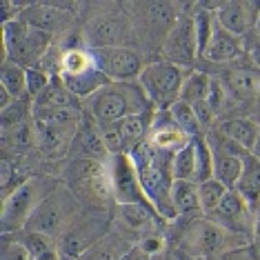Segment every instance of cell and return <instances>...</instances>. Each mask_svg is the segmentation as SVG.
I'll return each instance as SVG.
<instances>
[{
	"instance_id": "cell-1",
	"label": "cell",
	"mask_w": 260,
	"mask_h": 260,
	"mask_svg": "<svg viewBox=\"0 0 260 260\" xmlns=\"http://www.w3.org/2000/svg\"><path fill=\"white\" fill-rule=\"evenodd\" d=\"M138 171V178L143 182V189L156 211L160 214L162 220L176 218L174 205H171V185H174V174H171V160L174 153L156 149L149 140L138 145L129 153Z\"/></svg>"
},
{
	"instance_id": "cell-2",
	"label": "cell",
	"mask_w": 260,
	"mask_h": 260,
	"mask_svg": "<svg viewBox=\"0 0 260 260\" xmlns=\"http://www.w3.org/2000/svg\"><path fill=\"white\" fill-rule=\"evenodd\" d=\"M151 107L140 82H109L87 100V114L98 122V127L116 125L127 116L151 111Z\"/></svg>"
},
{
	"instance_id": "cell-3",
	"label": "cell",
	"mask_w": 260,
	"mask_h": 260,
	"mask_svg": "<svg viewBox=\"0 0 260 260\" xmlns=\"http://www.w3.org/2000/svg\"><path fill=\"white\" fill-rule=\"evenodd\" d=\"M51 36L27 27L22 20L3 22V62H18L25 69H31L49 49Z\"/></svg>"
},
{
	"instance_id": "cell-4",
	"label": "cell",
	"mask_w": 260,
	"mask_h": 260,
	"mask_svg": "<svg viewBox=\"0 0 260 260\" xmlns=\"http://www.w3.org/2000/svg\"><path fill=\"white\" fill-rule=\"evenodd\" d=\"M187 72L182 67H176L167 60L145 64L143 74H140V87L151 100L153 107L169 109L176 100H180V89L185 82Z\"/></svg>"
},
{
	"instance_id": "cell-5",
	"label": "cell",
	"mask_w": 260,
	"mask_h": 260,
	"mask_svg": "<svg viewBox=\"0 0 260 260\" xmlns=\"http://www.w3.org/2000/svg\"><path fill=\"white\" fill-rule=\"evenodd\" d=\"M76 220V203L67 191L47 193L34 209L31 218L27 220L25 229L29 232H40L47 236H60L67 232V227Z\"/></svg>"
},
{
	"instance_id": "cell-6",
	"label": "cell",
	"mask_w": 260,
	"mask_h": 260,
	"mask_svg": "<svg viewBox=\"0 0 260 260\" xmlns=\"http://www.w3.org/2000/svg\"><path fill=\"white\" fill-rule=\"evenodd\" d=\"M67 187H72L78 196L89 198L91 203H107L111 193V180L107 162L98 160H69L67 165Z\"/></svg>"
},
{
	"instance_id": "cell-7",
	"label": "cell",
	"mask_w": 260,
	"mask_h": 260,
	"mask_svg": "<svg viewBox=\"0 0 260 260\" xmlns=\"http://www.w3.org/2000/svg\"><path fill=\"white\" fill-rule=\"evenodd\" d=\"M107 169L111 180V193H114V200L118 205H151L129 153L109 156Z\"/></svg>"
},
{
	"instance_id": "cell-8",
	"label": "cell",
	"mask_w": 260,
	"mask_h": 260,
	"mask_svg": "<svg viewBox=\"0 0 260 260\" xmlns=\"http://www.w3.org/2000/svg\"><path fill=\"white\" fill-rule=\"evenodd\" d=\"M89 51L96 67L111 82H134L145 69L143 58L132 47H98Z\"/></svg>"
},
{
	"instance_id": "cell-9",
	"label": "cell",
	"mask_w": 260,
	"mask_h": 260,
	"mask_svg": "<svg viewBox=\"0 0 260 260\" xmlns=\"http://www.w3.org/2000/svg\"><path fill=\"white\" fill-rule=\"evenodd\" d=\"M43 198L45 196H40V182L36 178L22 180L18 189H14L7 198H3V232H22Z\"/></svg>"
},
{
	"instance_id": "cell-10",
	"label": "cell",
	"mask_w": 260,
	"mask_h": 260,
	"mask_svg": "<svg viewBox=\"0 0 260 260\" xmlns=\"http://www.w3.org/2000/svg\"><path fill=\"white\" fill-rule=\"evenodd\" d=\"M107 220L103 216H87V218H76L67 227L60 238H58V249L64 258H82L93 245H98L105 236Z\"/></svg>"
},
{
	"instance_id": "cell-11",
	"label": "cell",
	"mask_w": 260,
	"mask_h": 260,
	"mask_svg": "<svg viewBox=\"0 0 260 260\" xmlns=\"http://www.w3.org/2000/svg\"><path fill=\"white\" fill-rule=\"evenodd\" d=\"M162 56L165 60L176 64V67H191L198 58V45H196V31H193V16L182 14L178 22L171 27L169 34H165L162 40Z\"/></svg>"
},
{
	"instance_id": "cell-12",
	"label": "cell",
	"mask_w": 260,
	"mask_h": 260,
	"mask_svg": "<svg viewBox=\"0 0 260 260\" xmlns=\"http://www.w3.org/2000/svg\"><path fill=\"white\" fill-rule=\"evenodd\" d=\"M229 234L224 227H220L218 222L209 220L205 216L191 218L187 224V234H185V247L189 253L193 256H216L227 247Z\"/></svg>"
},
{
	"instance_id": "cell-13",
	"label": "cell",
	"mask_w": 260,
	"mask_h": 260,
	"mask_svg": "<svg viewBox=\"0 0 260 260\" xmlns=\"http://www.w3.org/2000/svg\"><path fill=\"white\" fill-rule=\"evenodd\" d=\"M67 156L72 160H98V162H107L109 153L103 140V129L98 127V122L87 114V118H82V122L76 129L72 143H69Z\"/></svg>"
},
{
	"instance_id": "cell-14",
	"label": "cell",
	"mask_w": 260,
	"mask_h": 260,
	"mask_svg": "<svg viewBox=\"0 0 260 260\" xmlns=\"http://www.w3.org/2000/svg\"><path fill=\"white\" fill-rule=\"evenodd\" d=\"M209 220L218 222L220 227H224L229 234H238V232H247L253 229V211L251 205L240 196L236 189H229L227 196L222 198V203L216 207V211H211Z\"/></svg>"
},
{
	"instance_id": "cell-15",
	"label": "cell",
	"mask_w": 260,
	"mask_h": 260,
	"mask_svg": "<svg viewBox=\"0 0 260 260\" xmlns=\"http://www.w3.org/2000/svg\"><path fill=\"white\" fill-rule=\"evenodd\" d=\"M260 16V3H220V7L216 9V20L224 31L234 34V36H247L253 29Z\"/></svg>"
},
{
	"instance_id": "cell-16",
	"label": "cell",
	"mask_w": 260,
	"mask_h": 260,
	"mask_svg": "<svg viewBox=\"0 0 260 260\" xmlns=\"http://www.w3.org/2000/svg\"><path fill=\"white\" fill-rule=\"evenodd\" d=\"M125 38H129L127 22L111 18V16H100V18L91 20L85 34L89 49H98V47H125L122 45Z\"/></svg>"
},
{
	"instance_id": "cell-17",
	"label": "cell",
	"mask_w": 260,
	"mask_h": 260,
	"mask_svg": "<svg viewBox=\"0 0 260 260\" xmlns=\"http://www.w3.org/2000/svg\"><path fill=\"white\" fill-rule=\"evenodd\" d=\"M147 140H149L156 149L167 151V153H176L191 138H189L182 129L176 127V122L171 120L167 109H160L156 116H153V125H151V132H149V138Z\"/></svg>"
},
{
	"instance_id": "cell-18",
	"label": "cell",
	"mask_w": 260,
	"mask_h": 260,
	"mask_svg": "<svg viewBox=\"0 0 260 260\" xmlns=\"http://www.w3.org/2000/svg\"><path fill=\"white\" fill-rule=\"evenodd\" d=\"M18 20H22L27 27L36 29V31L54 36L56 31L64 29V25H67V20H69V14L58 9V5L36 3V5H27Z\"/></svg>"
},
{
	"instance_id": "cell-19",
	"label": "cell",
	"mask_w": 260,
	"mask_h": 260,
	"mask_svg": "<svg viewBox=\"0 0 260 260\" xmlns=\"http://www.w3.org/2000/svg\"><path fill=\"white\" fill-rule=\"evenodd\" d=\"M153 116L151 111H145V114H134V116H127L122 120L116 122V129L120 134L122 143H125V151L132 153L138 145H143L147 138H149V132H151V125H153Z\"/></svg>"
},
{
	"instance_id": "cell-20",
	"label": "cell",
	"mask_w": 260,
	"mask_h": 260,
	"mask_svg": "<svg viewBox=\"0 0 260 260\" xmlns=\"http://www.w3.org/2000/svg\"><path fill=\"white\" fill-rule=\"evenodd\" d=\"M60 76V74H58ZM62 82H64V87H67L69 91L74 93L76 98H87L89 100L93 93H98L103 87H107L109 85V78L105 76L100 69L93 64V67L89 69H85V72H80V74H72V76H60Z\"/></svg>"
},
{
	"instance_id": "cell-21",
	"label": "cell",
	"mask_w": 260,
	"mask_h": 260,
	"mask_svg": "<svg viewBox=\"0 0 260 260\" xmlns=\"http://www.w3.org/2000/svg\"><path fill=\"white\" fill-rule=\"evenodd\" d=\"M242 49H245V47H242V38L224 31V29L218 25L214 31V38H211V43L205 51V58L211 62H232L242 54Z\"/></svg>"
},
{
	"instance_id": "cell-22",
	"label": "cell",
	"mask_w": 260,
	"mask_h": 260,
	"mask_svg": "<svg viewBox=\"0 0 260 260\" xmlns=\"http://www.w3.org/2000/svg\"><path fill=\"white\" fill-rule=\"evenodd\" d=\"M224 138H229L232 143H236L238 147H242L245 151H251L253 145L258 143L260 138V125L251 118H232V120L222 122L218 127Z\"/></svg>"
},
{
	"instance_id": "cell-23",
	"label": "cell",
	"mask_w": 260,
	"mask_h": 260,
	"mask_svg": "<svg viewBox=\"0 0 260 260\" xmlns=\"http://www.w3.org/2000/svg\"><path fill=\"white\" fill-rule=\"evenodd\" d=\"M171 205H174L178 216H203L196 182L174 180V185H171Z\"/></svg>"
},
{
	"instance_id": "cell-24",
	"label": "cell",
	"mask_w": 260,
	"mask_h": 260,
	"mask_svg": "<svg viewBox=\"0 0 260 260\" xmlns=\"http://www.w3.org/2000/svg\"><path fill=\"white\" fill-rule=\"evenodd\" d=\"M36 107H51V109H82L80 98H76L72 91L64 87L60 76H54L49 87L34 100Z\"/></svg>"
},
{
	"instance_id": "cell-25",
	"label": "cell",
	"mask_w": 260,
	"mask_h": 260,
	"mask_svg": "<svg viewBox=\"0 0 260 260\" xmlns=\"http://www.w3.org/2000/svg\"><path fill=\"white\" fill-rule=\"evenodd\" d=\"M236 191L251 207L260 203V160L251 156V151L242 158V176L236 185Z\"/></svg>"
},
{
	"instance_id": "cell-26",
	"label": "cell",
	"mask_w": 260,
	"mask_h": 260,
	"mask_svg": "<svg viewBox=\"0 0 260 260\" xmlns=\"http://www.w3.org/2000/svg\"><path fill=\"white\" fill-rule=\"evenodd\" d=\"M0 87L7 89L16 100L27 98V69L18 62H0Z\"/></svg>"
},
{
	"instance_id": "cell-27",
	"label": "cell",
	"mask_w": 260,
	"mask_h": 260,
	"mask_svg": "<svg viewBox=\"0 0 260 260\" xmlns=\"http://www.w3.org/2000/svg\"><path fill=\"white\" fill-rule=\"evenodd\" d=\"M218 27L216 20V11L198 5L196 14H193V31H196V45H198V56H205L207 47H209L211 38H214V31Z\"/></svg>"
},
{
	"instance_id": "cell-28",
	"label": "cell",
	"mask_w": 260,
	"mask_h": 260,
	"mask_svg": "<svg viewBox=\"0 0 260 260\" xmlns=\"http://www.w3.org/2000/svg\"><path fill=\"white\" fill-rule=\"evenodd\" d=\"M211 87V76L205 72H187L185 82H182V89H180V100L193 105L200 103V100H207V93H209Z\"/></svg>"
},
{
	"instance_id": "cell-29",
	"label": "cell",
	"mask_w": 260,
	"mask_h": 260,
	"mask_svg": "<svg viewBox=\"0 0 260 260\" xmlns=\"http://www.w3.org/2000/svg\"><path fill=\"white\" fill-rule=\"evenodd\" d=\"M227 85L242 98H253L260 96V74L251 72V69L238 67L227 76Z\"/></svg>"
},
{
	"instance_id": "cell-30",
	"label": "cell",
	"mask_w": 260,
	"mask_h": 260,
	"mask_svg": "<svg viewBox=\"0 0 260 260\" xmlns=\"http://www.w3.org/2000/svg\"><path fill=\"white\" fill-rule=\"evenodd\" d=\"M196 145V174H193V182H207L214 178V149H211L209 140L205 136H196L193 138Z\"/></svg>"
},
{
	"instance_id": "cell-31",
	"label": "cell",
	"mask_w": 260,
	"mask_h": 260,
	"mask_svg": "<svg viewBox=\"0 0 260 260\" xmlns=\"http://www.w3.org/2000/svg\"><path fill=\"white\" fill-rule=\"evenodd\" d=\"M120 207V218L129 229H145L151 227L156 218L160 214L156 211V207L151 205H118Z\"/></svg>"
},
{
	"instance_id": "cell-32",
	"label": "cell",
	"mask_w": 260,
	"mask_h": 260,
	"mask_svg": "<svg viewBox=\"0 0 260 260\" xmlns=\"http://www.w3.org/2000/svg\"><path fill=\"white\" fill-rule=\"evenodd\" d=\"M171 120L176 122V127L182 129L189 138H196V136H200V125H198V118H196V111H193V105L185 103V100H176L174 105L167 109Z\"/></svg>"
},
{
	"instance_id": "cell-33",
	"label": "cell",
	"mask_w": 260,
	"mask_h": 260,
	"mask_svg": "<svg viewBox=\"0 0 260 260\" xmlns=\"http://www.w3.org/2000/svg\"><path fill=\"white\" fill-rule=\"evenodd\" d=\"M171 174H174V180H193V174H196V145H193V138L182 149L174 153Z\"/></svg>"
},
{
	"instance_id": "cell-34",
	"label": "cell",
	"mask_w": 260,
	"mask_h": 260,
	"mask_svg": "<svg viewBox=\"0 0 260 260\" xmlns=\"http://www.w3.org/2000/svg\"><path fill=\"white\" fill-rule=\"evenodd\" d=\"M3 140H5V147H9L14 151L31 149L36 145V122L29 120L14 129H7V132H3Z\"/></svg>"
},
{
	"instance_id": "cell-35",
	"label": "cell",
	"mask_w": 260,
	"mask_h": 260,
	"mask_svg": "<svg viewBox=\"0 0 260 260\" xmlns=\"http://www.w3.org/2000/svg\"><path fill=\"white\" fill-rule=\"evenodd\" d=\"M14 240H18L20 245H25V247H27V251L34 256V260L40 258V256H45L47 251H54V249H58L51 236L40 234V232H29V229L16 232V234H14Z\"/></svg>"
},
{
	"instance_id": "cell-36",
	"label": "cell",
	"mask_w": 260,
	"mask_h": 260,
	"mask_svg": "<svg viewBox=\"0 0 260 260\" xmlns=\"http://www.w3.org/2000/svg\"><path fill=\"white\" fill-rule=\"evenodd\" d=\"M29 100H31V98L16 100L11 107L0 111V127H3V132L18 127V125H22V122L34 120V105H29ZM31 103H34V100H31Z\"/></svg>"
},
{
	"instance_id": "cell-37",
	"label": "cell",
	"mask_w": 260,
	"mask_h": 260,
	"mask_svg": "<svg viewBox=\"0 0 260 260\" xmlns=\"http://www.w3.org/2000/svg\"><path fill=\"white\" fill-rule=\"evenodd\" d=\"M227 191L229 189L216 178H211L207 182H200L198 185V196H200V209H203V216H209L211 211H216V207L222 203V198L227 196Z\"/></svg>"
},
{
	"instance_id": "cell-38",
	"label": "cell",
	"mask_w": 260,
	"mask_h": 260,
	"mask_svg": "<svg viewBox=\"0 0 260 260\" xmlns=\"http://www.w3.org/2000/svg\"><path fill=\"white\" fill-rule=\"evenodd\" d=\"M49 82H51V76L43 72V69H38V67L27 69V98L36 100L49 87Z\"/></svg>"
},
{
	"instance_id": "cell-39",
	"label": "cell",
	"mask_w": 260,
	"mask_h": 260,
	"mask_svg": "<svg viewBox=\"0 0 260 260\" xmlns=\"http://www.w3.org/2000/svg\"><path fill=\"white\" fill-rule=\"evenodd\" d=\"M118 242L116 240H100L98 245H93L89 251L82 256V260H122L120 249H116Z\"/></svg>"
},
{
	"instance_id": "cell-40",
	"label": "cell",
	"mask_w": 260,
	"mask_h": 260,
	"mask_svg": "<svg viewBox=\"0 0 260 260\" xmlns=\"http://www.w3.org/2000/svg\"><path fill=\"white\" fill-rule=\"evenodd\" d=\"M207 103L211 105V109L216 114H220L227 105V85L216 78H211V87H209V93H207Z\"/></svg>"
},
{
	"instance_id": "cell-41",
	"label": "cell",
	"mask_w": 260,
	"mask_h": 260,
	"mask_svg": "<svg viewBox=\"0 0 260 260\" xmlns=\"http://www.w3.org/2000/svg\"><path fill=\"white\" fill-rule=\"evenodd\" d=\"M193 111H196V118H198V125L203 132H211L214 129V122H216V111L211 109V105L207 100H200V103H193Z\"/></svg>"
},
{
	"instance_id": "cell-42",
	"label": "cell",
	"mask_w": 260,
	"mask_h": 260,
	"mask_svg": "<svg viewBox=\"0 0 260 260\" xmlns=\"http://www.w3.org/2000/svg\"><path fill=\"white\" fill-rule=\"evenodd\" d=\"M103 129V140H105V147H107V153L109 156H118V153H127L125 151V143H122L120 134L114 125L109 127H100Z\"/></svg>"
},
{
	"instance_id": "cell-43",
	"label": "cell",
	"mask_w": 260,
	"mask_h": 260,
	"mask_svg": "<svg viewBox=\"0 0 260 260\" xmlns=\"http://www.w3.org/2000/svg\"><path fill=\"white\" fill-rule=\"evenodd\" d=\"M3 260H34V256L27 251L25 245H20L18 240H9L7 236H5Z\"/></svg>"
},
{
	"instance_id": "cell-44",
	"label": "cell",
	"mask_w": 260,
	"mask_h": 260,
	"mask_svg": "<svg viewBox=\"0 0 260 260\" xmlns=\"http://www.w3.org/2000/svg\"><path fill=\"white\" fill-rule=\"evenodd\" d=\"M138 249L145 253V256H158V253H162L165 249V240H162V236H158V234H145L143 238H140L138 242Z\"/></svg>"
},
{
	"instance_id": "cell-45",
	"label": "cell",
	"mask_w": 260,
	"mask_h": 260,
	"mask_svg": "<svg viewBox=\"0 0 260 260\" xmlns=\"http://www.w3.org/2000/svg\"><path fill=\"white\" fill-rule=\"evenodd\" d=\"M3 171H0V189H3V198L9 193V185L11 180H16V165L9 158H3Z\"/></svg>"
},
{
	"instance_id": "cell-46",
	"label": "cell",
	"mask_w": 260,
	"mask_h": 260,
	"mask_svg": "<svg viewBox=\"0 0 260 260\" xmlns=\"http://www.w3.org/2000/svg\"><path fill=\"white\" fill-rule=\"evenodd\" d=\"M249 54H251V60L253 64L260 69V38L256 36V40L253 43H249Z\"/></svg>"
},
{
	"instance_id": "cell-47",
	"label": "cell",
	"mask_w": 260,
	"mask_h": 260,
	"mask_svg": "<svg viewBox=\"0 0 260 260\" xmlns=\"http://www.w3.org/2000/svg\"><path fill=\"white\" fill-rule=\"evenodd\" d=\"M251 211H253V236L260 240V203L253 205Z\"/></svg>"
},
{
	"instance_id": "cell-48",
	"label": "cell",
	"mask_w": 260,
	"mask_h": 260,
	"mask_svg": "<svg viewBox=\"0 0 260 260\" xmlns=\"http://www.w3.org/2000/svg\"><path fill=\"white\" fill-rule=\"evenodd\" d=\"M251 156L256 158V160H260V138H258V143L253 145V149H251Z\"/></svg>"
},
{
	"instance_id": "cell-49",
	"label": "cell",
	"mask_w": 260,
	"mask_h": 260,
	"mask_svg": "<svg viewBox=\"0 0 260 260\" xmlns=\"http://www.w3.org/2000/svg\"><path fill=\"white\" fill-rule=\"evenodd\" d=\"M253 31H256V36L260 38V16H258V20H256V25H253Z\"/></svg>"
},
{
	"instance_id": "cell-50",
	"label": "cell",
	"mask_w": 260,
	"mask_h": 260,
	"mask_svg": "<svg viewBox=\"0 0 260 260\" xmlns=\"http://www.w3.org/2000/svg\"><path fill=\"white\" fill-rule=\"evenodd\" d=\"M158 260H174V258H171V256H160Z\"/></svg>"
},
{
	"instance_id": "cell-51",
	"label": "cell",
	"mask_w": 260,
	"mask_h": 260,
	"mask_svg": "<svg viewBox=\"0 0 260 260\" xmlns=\"http://www.w3.org/2000/svg\"><path fill=\"white\" fill-rule=\"evenodd\" d=\"M147 260H153V258H147Z\"/></svg>"
}]
</instances>
